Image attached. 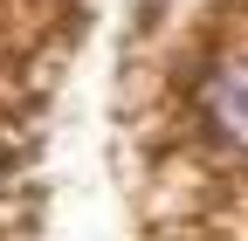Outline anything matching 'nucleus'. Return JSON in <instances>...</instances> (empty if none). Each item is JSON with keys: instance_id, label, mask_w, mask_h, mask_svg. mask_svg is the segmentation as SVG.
Wrapping results in <instances>:
<instances>
[{"instance_id": "obj_1", "label": "nucleus", "mask_w": 248, "mask_h": 241, "mask_svg": "<svg viewBox=\"0 0 248 241\" xmlns=\"http://www.w3.org/2000/svg\"><path fill=\"white\" fill-rule=\"evenodd\" d=\"M200 104H207L214 131H221L228 145H248V62H221V69L207 76Z\"/></svg>"}, {"instance_id": "obj_2", "label": "nucleus", "mask_w": 248, "mask_h": 241, "mask_svg": "<svg viewBox=\"0 0 248 241\" xmlns=\"http://www.w3.org/2000/svg\"><path fill=\"white\" fill-rule=\"evenodd\" d=\"M138 14H145V21H152V14H159V0H138Z\"/></svg>"}]
</instances>
